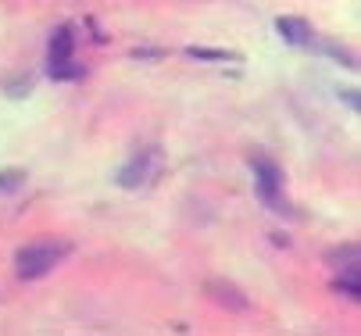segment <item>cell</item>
Returning a JSON list of instances; mask_svg holds the SVG:
<instances>
[{
	"mask_svg": "<svg viewBox=\"0 0 361 336\" xmlns=\"http://www.w3.org/2000/svg\"><path fill=\"white\" fill-rule=\"evenodd\" d=\"M75 54V39H72V29L61 25L54 29V36H50V61H68Z\"/></svg>",
	"mask_w": 361,
	"mask_h": 336,
	"instance_id": "7",
	"label": "cell"
},
{
	"mask_svg": "<svg viewBox=\"0 0 361 336\" xmlns=\"http://www.w3.org/2000/svg\"><path fill=\"white\" fill-rule=\"evenodd\" d=\"M186 54L190 58H200V61H240V54H233V51H212V46H190Z\"/></svg>",
	"mask_w": 361,
	"mask_h": 336,
	"instance_id": "9",
	"label": "cell"
},
{
	"mask_svg": "<svg viewBox=\"0 0 361 336\" xmlns=\"http://www.w3.org/2000/svg\"><path fill=\"white\" fill-rule=\"evenodd\" d=\"M133 58H136V61H150V58H161V51H143V46H136Z\"/></svg>",
	"mask_w": 361,
	"mask_h": 336,
	"instance_id": "11",
	"label": "cell"
},
{
	"mask_svg": "<svg viewBox=\"0 0 361 336\" xmlns=\"http://www.w3.org/2000/svg\"><path fill=\"white\" fill-rule=\"evenodd\" d=\"M208 294H215V301L222 308H233V311H247L250 308V301L236 290V286H229V282H208Z\"/></svg>",
	"mask_w": 361,
	"mask_h": 336,
	"instance_id": "6",
	"label": "cell"
},
{
	"mask_svg": "<svg viewBox=\"0 0 361 336\" xmlns=\"http://www.w3.org/2000/svg\"><path fill=\"white\" fill-rule=\"evenodd\" d=\"M329 268H336L343 279H357L361 275V265H357V244H347V247H336L326 254Z\"/></svg>",
	"mask_w": 361,
	"mask_h": 336,
	"instance_id": "4",
	"label": "cell"
},
{
	"mask_svg": "<svg viewBox=\"0 0 361 336\" xmlns=\"http://www.w3.org/2000/svg\"><path fill=\"white\" fill-rule=\"evenodd\" d=\"M72 254V244L61 236H43V239H32L29 247H22L15 254V275L18 279H43L47 272H54L65 258Z\"/></svg>",
	"mask_w": 361,
	"mask_h": 336,
	"instance_id": "1",
	"label": "cell"
},
{
	"mask_svg": "<svg viewBox=\"0 0 361 336\" xmlns=\"http://www.w3.org/2000/svg\"><path fill=\"white\" fill-rule=\"evenodd\" d=\"M50 79H58V82H79V79H86V68L75 65L72 58L68 61H50Z\"/></svg>",
	"mask_w": 361,
	"mask_h": 336,
	"instance_id": "8",
	"label": "cell"
},
{
	"mask_svg": "<svg viewBox=\"0 0 361 336\" xmlns=\"http://www.w3.org/2000/svg\"><path fill=\"white\" fill-rule=\"evenodd\" d=\"M25 182V172L22 168H8V172H0V194H15V189Z\"/></svg>",
	"mask_w": 361,
	"mask_h": 336,
	"instance_id": "10",
	"label": "cell"
},
{
	"mask_svg": "<svg viewBox=\"0 0 361 336\" xmlns=\"http://www.w3.org/2000/svg\"><path fill=\"white\" fill-rule=\"evenodd\" d=\"M250 172H254V189H257V201H262L269 211L276 215H293L290 201L283 197V168L265 158V154H254L250 158Z\"/></svg>",
	"mask_w": 361,
	"mask_h": 336,
	"instance_id": "2",
	"label": "cell"
},
{
	"mask_svg": "<svg viewBox=\"0 0 361 336\" xmlns=\"http://www.w3.org/2000/svg\"><path fill=\"white\" fill-rule=\"evenodd\" d=\"M150 175H154V154H136L129 165L118 168V186L136 189V186H143Z\"/></svg>",
	"mask_w": 361,
	"mask_h": 336,
	"instance_id": "3",
	"label": "cell"
},
{
	"mask_svg": "<svg viewBox=\"0 0 361 336\" xmlns=\"http://www.w3.org/2000/svg\"><path fill=\"white\" fill-rule=\"evenodd\" d=\"M276 29H279V36H283L286 43H293V46H312V39H315L312 25H307L304 18H279Z\"/></svg>",
	"mask_w": 361,
	"mask_h": 336,
	"instance_id": "5",
	"label": "cell"
}]
</instances>
